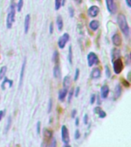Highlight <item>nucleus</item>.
Instances as JSON below:
<instances>
[{"label":"nucleus","instance_id":"32","mask_svg":"<svg viewBox=\"0 0 131 147\" xmlns=\"http://www.w3.org/2000/svg\"><path fill=\"white\" fill-rule=\"evenodd\" d=\"M52 110V99H49L48 100V113H50Z\"/></svg>","mask_w":131,"mask_h":147},{"label":"nucleus","instance_id":"6","mask_svg":"<svg viewBox=\"0 0 131 147\" xmlns=\"http://www.w3.org/2000/svg\"><path fill=\"white\" fill-rule=\"evenodd\" d=\"M61 140L62 142L65 145H68L70 142V136H69L68 129L65 125L61 126Z\"/></svg>","mask_w":131,"mask_h":147},{"label":"nucleus","instance_id":"29","mask_svg":"<svg viewBox=\"0 0 131 147\" xmlns=\"http://www.w3.org/2000/svg\"><path fill=\"white\" fill-rule=\"evenodd\" d=\"M61 6V0H55V9L56 11L59 10Z\"/></svg>","mask_w":131,"mask_h":147},{"label":"nucleus","instance_id":"5","mask_svg":"<svg viewBox=\"0 0 131 147\" xmlns=\"http://www.w3.org/2000/svg\"><path fill=\"white\" fill-rule=\"evenodd\" d=\"M69 39H70V36L68 33H64L60 37L57 41V45L59 47L60 49H64L66 46L67 43L68 42Z\"/></svg>","mask_w":131,"mask_h":147},{"label":"nucleus","instance_id":"15","mask_svg":"<svg viewBox=\"0 0 131 147\" xmlns=\"http://www.w3.org/2000/svg\"><path fill=\"white\" fill-rule=\"evenodd\" d=\"M111 39H112L113 44L115 46H117H117H120L121 45L122 39L121 37H120V35L119 34H117V33L114 34L112 36V38Z\"/></svg>","mask_w":131,"mask_h":147},{"label":"nucleus","instance_id":"47","mask_svg":"<svg viewBox=\"0 0 131 147\" xmlns=\"http://www.w3.org/2000/svg\"><path fill=\"white\" fill-rule=\"evenodd\" d=\"M97 1H101V0H97Z\"/></svg>","mask_w":131,"mask_h":147},{"label":"nucleus","instance_id":"16","mask_svg":"<svg viewBox=\"0 0 131 147\" xmlns=\"http://www.w3.org/2000/svg\"><path fill=\"white\" fill-rule=\"evenodd\" d=\"M53 74H54V77L56 79H59L61 78V68H60V66L58 64H55V67L53 69Z\"/></svg>","mask_w":131,"mask_h":147},{"label":"nucleus","instance_id":"30","mask_svg":"<svg viewBox=\"0 0 131 147\" xmlns=\"http://www.w3.org/2000/svg\"><path fill=\"white\" fill-rule=\"evenodd\" d=\"M105 73L106 77L107 78H110L111 77V71H110V69L108 65H106L105 66Z\"/></svg>","mask_w":131,"mask_h":147},{"label":"nucleus","instance_id":"23","mask_svg":"<svg viewBox=\"0 0 131 147\" xmlns=\"http://www.w3.org/2000/svg\"><path fill=\"white\" fill-rule=\"evenodd\" d=\"M71 84V78L69 76H65L63 80V87L68 89Z\"/></svg>","mask_w":131,"mask_h":147},{"label":"nucleus","instance_id":"28","mask_svg":"<svg viewBox=\"0 0 131 147\" xmlns=\"http://www.w3.org/2000/svg\"><path fill=\"white\" fill-rule=\"evenodd\" d=\"M23 4H24V0H18V3H17V11L18 12H20L22 11L23 7Z\"/></svg>","mask_w":131,"mask_h":147},{"label":"nucleus","instance_id":"38","mask_svg":"<svg viewBox=\"0 0 131 147\" xmlns=\"http://www.w3.org/2000/svg\"><path fill=\"white\" fill-rule=\"evenodd\" d=\"M79 94H80V87H76L75 90H74V95L75 97H78Z\"/></svg>","mask_w":131,"mask_h":147},{"label":"nucleus","instance_id":"11","mask_svg":"<svg viewBox=\"0 0 131 147\" xmlns=\"http://www.w3.org/2000/svg\"><path fill=\"white\" fill-rule=\"evenodd\" d=\"M110 93V89L107 85H103L101 88V98L106 99L107 98L108 95Z\"/></svg>","mask_w":131,"mask_h":147},{"label":"nucleus","instance_id":"4","mask_svg":"<svg viewBox=\"0 0 131 147\" xmlns=\"http://www.w3.org/2000/svg\"><path fill=\"white\" fill-rule=\"evenodd\" d=\"M87 64L88 66L91 67L94 65L99 64V58L97 57V55L94 52H90L88 53V55L87 56Z\"/></svg>","mask_w":131,"mask_h":147},{"label":"nucleus","instance_id":"35","mask_svg":"<svg viewBox=\"0 0 131 147\" xmlns=\"http://www.w3.org/2000/svg\"><path fill=\"white\" fill-rule=\"evenodd\" d=\"M36 131H37V134H40L41 133V122H38L36 124Z\"/></svg>","mask_w":131,"mask_h":147},{"label":"nucleus","instance_id":"24","mask_svg":"<svg viewBox=\"0 0 131 147\" xmlns=\"http://www.w3.org/2000/svg\"><path fill=\"white\" fill-rule=\"evenodd\" d=\"M69 63L71 64H73V51H72V47L71 45L69 46L68 48V56Z\"/></svg>","mask_w":131,"mask_h":147},{"label":"nucleus","instance_id":"14","mask_svg":"<svg viewBox=\"0 0 131 147\" xmlns=\"http://www.w3.org/2000/svg\"><path fill=\"white\" fill-rule=\"evenodd\" d=\"M68 92V89L64 88V87H63L61 90H60L59 92H58V99L61 102H64V100L66 98Z\"/></svg>","mask_w":131,"mask_h":147},{"label":"nucleus","instance_id":"12","mask_svg":"<svg viewBox=\"0 0 131 147\" xmlns=\"http://www.w3.org/2000/svg\"><path fill=\"white\" fill-rule=\"evenodd\" d=\"M30 23H31V16L29 14H28L25 16V21H24V31L25 34H27L28 32L30 27Z\"/></svg>","mask_w":131,"mask_h":147},{"label":"nucleus","instance_id":"46","mask_svg":"<svg viewBox=\"0 0 131 147\" xmlns=\"http://www.w3.org/2000/svg\"><path fill=\"white\" fill-rule=\"evenodd\" d=\"M65 1L66 0H61V5H65Z\"/></svg>","mask_w":131,"mask_h":147},{"label":"nucleus","instance_id":"7","mask_svg":"<svg viewBox=\"0 0 131 147\" xmlns=\"http://www.w3.org/2000/svg\"><path fill=\"white\" fill-rule=\"evenodd\" d=\"M100 8L97 5H91L87 9V16L90 18H95L99 15Z\"/></svg>","mask_w":131,"mask_h":147},{"label":"nucleus","instance_id":"41","mask_svg":"<svg viewBox=\"0 0 131 147\" xmlns=\"http://www.w3.org/2000/svg\"><path fill=\"white\" fill-rule=\"evenodd\" d=\"M76 114H77V110H76L75 109H74V110H72V112H71V117H72V118H74V117H76Z\"/></svg>","mask_w":131,"mask_h":147},{"label":"nucleus","instance_id":"26","mask_svg":"<svg viewBox=\"0 0 131 147\" xmlns=\"http://www.w3.org/2000/svg\"><path fill=\"white\" fill-rule=\"evenodd\" d=\"M7 71V67L6 66H2L0 68V80H2L3 78L5 75V73Z\"/></svg>","mask_w":131,"mask_h":147},{"label":"nucleus","instance_id":"36","mask_svg":"<svg viewBox=\"0 0 131 147\" xmlns=\"http://www.w3.org/2000/svg\"><path fill=\"white\" fill-rule=\"evenodd\" d=\"M96 101V95L94 94H91L90 96V104H94Z\"/></svg>","mask_w":131,"mask_h":147},{"label":"nucleus","instance_id":"45","mask_svg":"<svg viewBox=\"0 0 131 147\" xmlns=\"http://www.w3.org/2000/svg\"><path fill=\"white\" fill-rule=\"evenodd\" d=\"M74 2L77 3V4H80L82 2V0H74Z\"/></svg>","mask_w":131,"mask_h":147},{"label":"nucleus","instance_id":"8","mask_svg":"<svg viewBox=\"0 0 131 147\" xmlns=\"http://www.w3.org/2000/svg\"><path fill=\"white\" fill-rule=\"evenodd\" d=\"M106 5L107 11L110 14H114L117 11V5L115 4L114 0H106Z\"/></svg>","mask_w":131,"mask_h":147},{"label":"nucleus","instance_id":"20","mask_svg":"<svg viewBox=\"0 0 131 147\" xmlns=\"http://www.w3.org/2000/svg\"><path fill=\"white\" fill-rule=\"evenodd\" d=\"M43 134H44V138L45 139V140H51L53 138L52 136V132L49 130L48 129L45 128L43 130Z\"/></svg>","mask_w":131,"mask_h":147},{"label":"nucleus","instance_id":"3","mask_svg":"<svg viewBox=\"0 0 131 147\" xmlns=\"http://www.w3.org/2000/svg\"><path fill=\"white\" fill-rule=\"evenodd\" d=\"M113 67V71L116 74H119L122 72L123 69H124V63L122 61V60L120 59V57L117 58V59L114 60L112 62Z\"/></svg>","mask_w":131,"mask_h":147},{"label":"nucleus","instance_id":"17","mask_svg":"<svg viewBox=\"0 0 131 147\" xmlns=\"http://www.w3.org/2000/svg\"><path fill=\"white\" fill-rule=\"evenodd\" d=\"M89 27L90 28V30L93 31V32L97 31L99 28V27H100V22H99V21L95 20V19L90 21L89 23Z\"/></svg>","mask_w":131,"mask_h":147},{"label":"nucleus","instance_id":"1","mask_svg":"<svg viewBox=\"0 0 131 147\" xmlns=\"http://www.w3.org/2000/svg\"><path fill=\"white\" fill-rule=\"evenodd\" d=\"M117 22L120 29L122 33L124 34V36L129 38V36H130V27H129L126 16H124V14L120 13L117 16Z\"/></svg>","mask_w":131,"mask_h":147},{"label":"nucleus","instance_id":"21","mask_svg":"<svg viewBox=\"0 0 131 147\" xmlns=\"http://www.w3.org/2000/svg\"><path fill=\"white\" fill-rule=\"evenodd\" d=\"M56 23H57V27L58 31H62L63 27H64V22H63V19L61 16H58L57 17V20H56Z\"/></svg>","mask_w":131,"mask_h":147},{"label":"nucleus","instance_id":"31","mask_svg":"<svg viewBox=\"0 0 131 147\" xmlns=\"http://www.w3.org/2000/svg\"><path fill=\"white\" fill-rule=\"evenodd\" d=\"M74 88H71V89L70 90V92L68 93V103H70L71 101V100H72V97H73L74 95Z\"/></svg>","mask_w":131,"mask_h":147},{"label":"nucleus","instance_id":"22","mask_svg":"<svg viewBox=\"0 0 131 147\" xmlns=\"http://www.w3.org/2000/svg\"><path fill=\"white\" fill-rule=\"evenodd\" d=\"M122 94V88H121V86L119 84H117L115 87V90H114V99L115 100H117L118 99L120 96Z\"/></svg>","mask_w":131,"mask_h":147},{"label":"nucleus","instance_id":"19","mask_svg":"<svg viewBox=\"0 0 131 147\" xmlns=\"http://www.w3.org/2000/svg\"><path fill=\"white\" fill-rule=\"evenodd\" d=\"M4 79H3V81H2V84H1V88H2V90H5V84H9V87H12V84H13V81L11 80H9V79H8L7 78H5V77H4Z\"/></svg>","mask_w":131,"mask_h":147},{"label":"nucleus","instance_id":"27","mask_svg":"<svg viewBox=\"0 0 131 147\" xmlns=\"http://www.w3.org/2000/svg\"><path fill=\"white\" fill-rule=\"evenodd\" d=\"M11 117L9 116L8 119H7V123H6V126H5V133H7L8 131L9 130V129L11 127Z\"/></svg>","mask_w":131,"mask_h":147},{"label":"nucleus","instance_id":"40","mask_svg":"<svg viewBox=\"0 0 131 147\" xmlns=\"http://www.w3.org/2000/svg\"><path fill=\"white\" fill-rule=\"evenodd\" d=\"M84 124H86V125H87V123H88V115L87 114H85L84 117Z\"/></svg>","mask_w":131,"mask_h":147},{"label":"nucleus","instance_id":"10","mask_svg":"<svg viewBox=\"0 0 131 147\" xmlns=\"http://www.w3.org/2000/svg\"><path fill=\"white\" fill-rule=\"evenodd\" d=\"M101 69L99 67H94V68L92 69L91 72H90V78L94 80H96V79H98V78H101Z\"/></svg>","mask_w":131,"mask_h":147},{"label":"nucleus","instance_id":"18","mask_svg":"<svg viewBox=\"0 0 131 147\" xmlns=\"http://www.w3.org/2000/svg\"><path fill=\"white\" fill-rule=\"evenodd\" d=\"M119 57H120V51L119 49H117V48H113V50L111 51V61H112V62Z\"/></svg>","mask_w":131,"mask_h":147},{"label":"nucleus","instance_id":"33","mask_svg":"<svg viewBox=\"0 0 131 147\" xmlns=\"http://www.w3.org/2000/svg\"><path fill=\"white\" fill-rule=\"evenodd\" d=\"M79 75H80V70L78 68H77L75 70V74H74V81L78 80V78H79Z\"/></svg>","mask_w":131,"mask_h":147},{"label":"nucleus","instance_id":"34","mask_svg":"<svg viewBox=\"0 0 131 147\" xmlns=\"http://www.w3.org/2000/svg\"><path fill=\"white\" fill-rule=\"evenodd\" d=\"M68 11H69V16L71 18H73L74 16V9L73 7L70 6L68 8Z\"/></svg>","mask_w":131,"mask_h":147},{"label":"nucleus","instance_id":"39","mask_svg":"<svg viewBox=\"0 0 131 147\" xmlns=\"http://www.w3.org/2000/svg\"><path fill=\"white\" fill-rule=\"evenodd\" d=\"M53 32H54V25L52 22H51L50 25H49V33L51 34H53Z\"/></svg>","mask_w":131,"mask_h":147},{"label":"nucleus","instance_id":"9","mask_svg":"<svg viewBox=\"0 0 131 147\" xmlns=\"http://www.w3.org/2000/svg\"><path fill=\"white\" fill-rule=\"evenodd\" d=\"M25 67H26V57H25V58H24L22 65V67H21L20 78H19V84H18L19 87H21V86H22V84L23 78H24V74H25Z\"/></svg>","mask_w":131,"mask_h":147},{"label":"nucleus","instance_id":"43","mask_svg":"<svg viewBox=\"0 0 131 147\" xmlns=\"http://www.w3.org/2000/svg\"><path fill=\"white\" fill-rule=\"evenodd\" d=\"M126 3L127 5V6L129 8H130L131 7V0H126Z\"/></svg>","mask_w":131,"mask_h":147},{"label":"nucleus","instance_id":"25","mask_svg":"<svg viewBox=\"0 0 131 147\" xmlns=\"http://www.w3.org/2000/svg\"><path fill=\"white\" fill-rule=\"evenodd\" d=\"M52 61L55 64H58V61H59V53H58L57 50L54 51V54H53L52 56Z\"/></svg>","mask_w":131,"mask_h":147},{"label":"nucleus","instance_id":"13","mask_svg":"<svg viewBox=\"0 0 131 147\" xmlns=\"http://www.w3.org/2000/svg\"><path fill=\"white\" fill-rule=\"evenodd\" d=\"M94 113L95 114L98 115L99 118H101V119H103L107 117V113H105L104 110H103V109L100 107H96L94 109Z\"/></svg>","mask_w":131,"mask_h":147},{"label":"nucleus","instance_id":"42","mask_svg":"<svg viewBox=\"0 0 131 147\" xmlns=\"http://www.w3.org/2000/svg\"><path fill=\"white\" fill-rule=\"evenodd\" d=\"M5 115V110H0V121L2 120Z\"/></svg>","mask_w":131,"mask_h":147},{"label":"nucleus","instance_id":"2","mask_svg":"<svg viewBox=\"0 0 131 147\" xmlns=\"http://www.w3.org/2000/svg\"><path fill=\"white\" fill-rule=\"evenodd\" d=\"M15 17H16V5L15 4H11L10 9L6 18V27L7 28H11L13 23L15 22Z\"/></svg>","mask_w":131,"mask_h":147},{"label":"nucleus","instance_id":"44","mask_svg":"<svg viewBox=\"0 0 131 147\" xmlns=\"http://www.w3.org/2000/svg\"><path fill=\"white\" fill-rule=\"evenodd\" d=\"M75 125L77 126H78L79 125V118L78 117H76V119H75Z\"/></svg>","mask_w":131,"mask_h":147},{"label":"nucleus","instance_id":"37","mask_svg":"<svg viewBox=\"0 0 131 147\" xmlns=\"http://www.w3.org/2000/svg\"><path fill=\"white\" fill-rule=\"evenodd\" d=\"M80 133L79 129H76L75 133H74V139L75 140H78V139H80Z\"/></svg>","mask_w":131,"mask_h":147}]
</instances>
